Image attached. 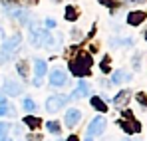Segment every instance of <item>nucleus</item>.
Here are the masks:
<instances>
[{"label": "nucleus", "mask_w": 147, "mask_h": 141, "mask_svg": "<svg viewBox=\"0 0 147 141\" xmlns=\"http://www.w3.org/2000/svg\"><path fill=\"white\" fill-rule=\"evenodd\" d=\"M56 2H58V0H56Z\"/></svg>", "instance_id": "36"}, {"label": "nucleus", "mask_w": 147, "mask_h": 141, "mask_svg": "<svg viewBox=\"0 0 147 141\" xmlns=\"http://www.w3.org/2000/svg\"><path fill=\"white\" fill-rule=\"evenodd\" d=\"M46 70H48V66H46L44 60H36L34 62V74H36V78H44Z\"/></svg>", "instance_id": "18"}, {"label": "nucleus", "mask_w": 147, "mask_h": 141, "mask_svg": "<svg viewBox=\"0 0 147 141\" xmlns=\"http://www.w3.org/2000/svg\"><path fill=\"white\" fill-rule=\"evenodd\" d=\"M74 38H76V40L82 38V30H74Z\"/></svg>", "instance_id": "31"}, {"label": "nucleus", "mask_w": 147, "mask_h": 141, "mask_svg": "<svg viewBox=\"0 0 147 141\" xmlns=\"http://www.w3.org/2000/svg\"><path fill=\"white\" fill-rule=\"evenodd\" d=\"M8 60H10V58H8V56H6L4 52H0V64H6Z\"/></svg>", "instance_id": "28"}, {"label": "nucleus", "mask_w": 147, "mask_h": 141, "mask_svg": "<svg viewBox=\"0 0 147 141\" xmlns=\"http://www.w3.org/2000/svg\"><path fill=\"white\" fill-rule=\"evenodd\" d=\"M22 107H24L26 111H36V103H34L30 97H26L24 101H22Z\"/></svg>", "instance_id": "23"}, {"label": "nucleus", "mask_w": 147, "mask_h": 141, "mask_svg": "<svg viewBox=\"0 0 147 141\" xmlns=\"http://www.w3.org/2000/svg\"><path fill=\"white\" fill-rule=\"evenodd\" d=\"M8 131H10V125H8V123H0V139H2V137H6V135H8Z\"/></svg>", "instance_id": "25"}, {"label": "nucleus", "mask_w": 147, "mask_h": 141, "mask_svg": "<svg viewBox=\"0 0 147 141\" xmlns=\"http://www.w3.org/2000/svg\"><path fill=\"white\" fill-rule=\"evenodd\" d=\"M82 119V111L80 109H76V107H70L68 111H66V117H64V123L68 125V127H74L78 121Z\"/></svg>", "instance_id": "11"}, {"label": "nucleus", "mask_w": 147, "mask_h": 141, "mask_svg": "<svg viewBox=\"0 0 147 141\" xmlns=\"http://www.w3.org/2000/svg\"><path fill=\"white\" fill-rule=\"evenodd\" d=\"M92 68V56L90 54H80L78 58H74L70 62V72H72L76 78H84L90 74Z\"/></svg>", "instance_id": "1"}, {"label": "nucleus", "mask_w": 147, "mask_h": 141, "mask_svg": "<svg viewBox=\"0 0 147 141\" xmlns=\"http://www.w3.org/2000/svg\"><path fill=\"white\" fill-rule=\"evenodd\" d=\"M119 141H129V139H127V137H123V139H119Z\"/></svg>", "instance_id": "35"}, {"label": "nucleus", "mask_w": 147, "mask_h": 141, "mask_svg": "<svg viewBox=\"0 0 147 141\" xmlns=\"http://www.w3.org/2000/svg\"><path fill=\"white\" fill-rule=\"evenodd\" d=\"M99 68H101V72H103V74H107V72H109V56H105V58L101 60Z\"/></svg>", "instance_id": "24"}, {"label": "nucleus", "mask_w": 147, "mask_h": 141, "mask_svg": "<svg viewBox=\"0 0 147 141\" xmlns=\"http://www.w3.org/2000/svg\"><path fill=\"white\" fill-rule=\"evenodd\" d=\"M26 141H42V135H40V133H38V135H36V133H30V135L26 137Z\"/></svg>", "instance_id": "27"}, {"label": "nucleus", "mask_w": 147, "mask_h": 141, "mask_svg": "<svg viewBox=\"0 0 147 141\" xmlns=\"http://www.w3.org/2000/svg\"><path fill=\"white\" fill-rule=\"evenodd\" d=\"M62 42H64V36H62L60 32H54V34H48V36H46L44 46L50 48V50H58V48H62Z\"/></svg>", "instance_id": "8"}, {"label": "nucleus", "mask_w": 147, "mask_h": 141, "mask_svg": "<svg viewBox=\"0 0 147 141\" xmlns=\"http://www.w3.org/2000/svg\"><path fill=\"white\" fill-rule=\"evenodd\" d=\"M117 125L125 133H139L141 131V125H139V121H135V117H123L117 121Z\"/></svg>", "instance_id": "7"}, {"label": "nucleus", "mask_w": 147, "mask_h": 141, "mask_svg": "<svg viewBox=\"0 0 147 141\" xmlns=\"http://www.w3.org/2000/svg\"><path fill=\"white\" fill-rule=\"evenodd\" d=\"M76 18H78V10H76L74 6H68V8H66V20L74 22Z\"/></svg>", "instance_id": "22"}, {"label": "nucleus", "mask_w": 147, "mask_h": 141, "mask_svg": "<svg viewBox=\"0 0 147 141\" xmlns=\"http://www.w3.org/2000/svg\"><path fill=\"white\" fill-rule=\"evenodd\" d=\"M46 36H48L46 30H42V28H38V26H32V28H30V44H32L34 48H42L44 46Z\"/></svg>", "instance_id": "4"}, {"label": "nucleus", "mask_w": 147, "mask_h": 141, "mask_svg": "<svg viewBox=\"0 0 147 141\" xmlns=\"http://www.w3.org/2000/svg\"><path fill=\"white\" fill-rule=\"evenodd\" d=\"M101 4H105V6H109V8H115V6H119L115 0H99Z\"/></svg>", "instance_id": "26"}, {"label": "nucleus", "mask_w": 147, "mask_h": 141, "mask_svg": "<svg viewBox=\"0 0 147 141\" xmlns=\"http://www.w3.org/2000/svg\"><path fill=\"white\" fill-rule=\"evenodd\" d=\"M129 80H131V74H129V72H125V70H117V72H113V74H111V84H113V86L123 84V82H129Z\"/></svg>", "instance_id": "12"}, {"label": "nucleus", "mask_w": 147, "mask_h": 141, "mask_svg": "<svg viewBox=\"0 0 147 141\" xmlns=\"http://www.w3.org/2000/svg\"><path fill=\"white\" fill-rule=\"evenodd\" d=\"M2 115H10V117H14V115H16L14 107H12L6 99H0V117H2Z\"/></svg>", "instance_id": "16"}, {"label": "nucleus", "mask_w": 147, "mask_h": 141, "mask_svg": "<svg viewBox=\"0 0 147 141\" xmlns=\"http://www.w3.org/2000/svg\"><path fill=\"white\" fill-rule=\"evenodd\" d=\"M0 141H10V139H8V135H6V137H2V139H0Z\"/></svg>", "instance_id": "33"}, {"label": "nucleus", "mask_w": 147, "mask_h": 141, "mask_svg": "<svg viewBox=\"0 0 147 141\" xmlns=\"http://www.w3.org/2000/svg\"><path fill=\"white\" fill-rule=\"evenodd\" d=\"M129 99H131V92H129V90H121V92L115 95V97H113L111 101H113L115 105H125V103H127Z\"/></svg>", "instance_id": "14"}, {"label": "nucleus", "mask_w": 147, "mask_h": 141, "mask_svg": "<svg viewBox=\"0 0 147 141\" xmlns=\"http://www.w3.org/2000/svg\"><path fill=\"white\" fill-rule=\"evenodd\" d=\"M86 141H92V137H90V135H88V137H86Z\"/></svg>", "instance_id": "34"}, {"label": "nucleus", "mask_w": 147, "mask_h": 141, "mask_svg": "<svg viewBox=\"0 0 147 141\" xmlns=\"http://www.w3.org/2000/svg\"><path fill=\"white\" fill-rule=\"evenodd\" d=\"M22 121H24V125H28L30 129H38V127L42 125V119L36 117V115H24Z\"/></svg>", "instance_id": "15"}, {"label": "nucleus", "mask_w": 147, "mask_h": 141, "mask_svg": "<svg viewBox=\"0 0 147 141\" xmlns=\"http://www.w3.org/2000/svg\"><path fill=\"white\" fill-rule=\"evenodd\" d=\"M143 20H145V12H131L127 16V24H131V26H137V24H141Z\"/></svg>", "instance_id": "17"}, {"label": "nucleus", "mask_w": 147, "mask_h": 141, "mask_svg": "<svg viewBox=\"0 0 147 141\" xmlns=\"http://www.w3.org/2000/svg\"><path fill=\"white\" fill-rule=\"evenodd\" d=\"M16 70H18L20 76H22V80L28 78V66H26V62H18V64H16Z\"/></svg>", "instance_id": "21"}, {"label": "nucleus", "mask_w": 147, "mask_h": 141, "mask_svg": "<svg viewBox=\"0 0 147 141\" xmlns=\"http://www.w3.org/2000/svg\"><path fill=\"white\" fill-rule=\"evenodd\" d=\"M82 95H90V86H88L86 82H80L78 90H74V92H72V95H70V99H80Z\"/></svg>", "instance_id": "13"}, {"label": "nucleus", "mask_w": 147, "mask_h": 141, "mask_svg": "<svg viewBox=\"0 0 147 141\" xmlns=\"http://www.w3.org/2000/svg\"><path fill=\"white\" fill-rule=\"evenodd\" d=\"M6 14L8 16H12V18H16L18 22L22 24H28V20H30V12L28 10H24V8H6Z\"/></svg>", "instance_id": "9"}, {"label": "nucleus", "mask_w": 147, "mask_h": 141, "mask_svg": "<svg viewBox=\"0 0 147 141\" xmlns=\"http://www.w3.org/2000/svg\"><path fill=\"white\" fill-rule=\"evenodd\" d=\"M68 84V74L62 70V68H56V70L50 72V86L54 88H64Z\"/></svg>", "instance_id": "5"}, {"label": "nucleus", "mask_w": 147, "mask_h": 141, "mask_svg": "<svg viewBox=\"0 0 147 141\" xmlns=\"http://www.w3.org/2000/svg\"><path fill=\"white\" fill-rule=\"evenodd\" d=\"M46 28H56V20L48 18V20H46Z\"/></svg>", "instance_id": "29"}, {"label": "nucleus", "mask_w": 147, "mask_h": 141, "mask_svg": "<svg viewBox=\"0 0 147 141\" xmlns=\"http://www.w3.org/2000/svg\"><path fill=\"white\" fill-rule=\"evenodd\" d=\"M90 101H92V107H96L98 111H107V105H105L103 99H99V97H92Z\"/></svg>", "instance_id": "19"}, {"label": "nucleus", "mask_w": 147, "mask_h": 141, "mask_svg": "<svg viewBox=\"0 0 147 141\" xmlns=\"http://www.w3.org/2000/svg\"><path fill=\"white\" fill-rule=\"evenodd\" d=\"M137 101H139L141 105H145V97H143V94H139V95H137Z\"/></svg>", "instance_id": "30"}, {"label": "nucleus", "mask_w": 147, "mask_h": 141, "mask_svg": "<svg viewBox=\"0 0 147 141\" xmlns=\"http://www.w3.org/2000/svg\"><path fill=\"white\" fill-rule=\"evenodd\" d=\"M20 44H22V36H20V34H14V36H10L8 40H4V44H2V52H4L8 58H12V56L18 52Z\"/></svg>", "instance_id": "3"}, {"label": "nucleus", "mask_w": 147, "mask_h": 141, "mask_svg": "<svg viewBox=\"0 0 147 141\" xmlns=\"http://www.w3.org/2000/svg\"><path fill=\"white\" fill-rule=\"evenodd\" d=\"M70 101V95L66 94H58V95H50L48 99H46V111L50 113H56V111H60L66 103Z\"/></svg>", "instance_id": "2"}, {"label": "nucleus", "mask_w": 147, "mask_h": 141, "mask_svg": "<svg viewBox=\"0 0 147 141\" xmlns=\"http://www.w3.org/2000/svg\"><path fill=\"white\" fill-rule=\"evenodd\" d=\"M68 141H80V139H78L76 135H70V137H68Z\"/></svg>", "instance_id": "32"}, {"label": "nucleus", "mask_w": 147, "mask_h": 141, "mask_svg": "<svg viewBox=\"0 0 147 141\" xmlns=\"http://www.w3.org/2000/svg\"><path fill=\"white\" fill-rule=\"evenodd\" d=\"M4 94L6 95H20L22 94V84L16 80H6L4 82Z\"/></svg>", "instance_id": "10"}, {"label": "nucleus", "mask_w": 147, "mask_h": 141, "mask_svg": "<svg viewBox=\"0 0 147 141\" xmlns=\"http://www.w3.org/2000/svg\"><path fill=\"white\" fill-rule=\"evenodd\" d=\"M46 129H48L50 133H54V135H58V133L62 131V127H60L58 121H48V123H46Z\"/></svg>", "instance_id": "20"}, {"label": "nucleus", "mask_w": 147, "mask_h": 141, "mask_svg": "<svg viewBox=\"0 0 147 141\" xmlns=\"http://www.w3.org/2000/svg\"><path fill=\"white\" fill-rule=\"evenodd\" d=\"M105 125H107V121H105V117H103V115L92 119V123H90V127H88V135H90V137L101 135V133L105 131Z\"/></svg>", "instance_id": "6"}]
</instances>
